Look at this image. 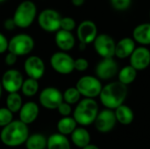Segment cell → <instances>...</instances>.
<instances>
[{"label":"cell","instance_id":"cell-1","mask_svg":"<svg viewBox=\"0 0 150 149\" xmlns=\"http://www.w3.org/2000/svg\"><path fill=\"white\" fill-rule=\"evenodd\" d=\"M29 135L28 125L20 119L12 120L10 124L3 127L0 133V140L6 147L17 148L25 144Z\"/></svg>","mask_w":150,"mask_h":149},{"label":"cell","instance_id":"cell-2","mask_svg":"<svg viewBox=\"0 0 150 149\" xmlns=\"http://www.w3.org/2000/svg\"><path fill=\"white\" fill-rule=\"evenodd\" d=\"M127 96V86L120 81L112 82L103 86L99 94L101 104L108 109L115 110L123 105Z\"/></svg>","mask_w":150,"mask_h":149},{"label":"cell","instance_id":"cell-3","mask_svg":"<svg viewBox=\"0 0 150 149\" xmlns=\"http://www.w3.org/2000/svg\"><path fill=\"white\" fill-rule=\"evenodd\" d=\"M98 112V105L96 100L84 97L77 103L73 112V118L78 125L88 126L94 124Z\"/></svg>","mask_w":150,"mask_h":149},{"label":"cell","instance_id":"cell-4","mask_svg":"<svg viewBox=\"0 0 150 149\" xmlns=\"http://www.w3.org/2000/svg\"><path fill=\"white\" fill-rule=\"evenodd\" d=\"M37 17L36 4L30 0L22 1L16 8L13 14V20L18 28H27Z\"/></svg>","mask_w":150,"mask_h":149},{"label":"cell","instance_id":"cell-5","mask_svg":"<svg viewBox=\"0 0 150 149\" xmlns=\"http://www.w3.org/2000/svg\"><path fill=\"white\" fill-rule=\"evenodd\" d=\"M34 48V40L26 33H18L14 35L9 40L8 51L18 56L29 54Z\"/></svg>","mask_w":150,"mask_h":149},{"label":"cell","instance_id":"cell-6","mask_svg":"<svg viewBox=\"0 0 150 149\" xmlns=\"http://www.w3.org/2000/svg\"><path fill=\"white\" fill-rule=\"evenodd\" d=\"M76 87L83 97L95 98L99 97L103 85L99 78L92 76H83L76 82Z\"/></svg>","mask_w":150,"mask_h":149},{"label":"cell","instance_id":"cell-7","mask_svg":"<svg viewBox=\"0 0 150 149\" xmlns=\"http://www.w3.org/2000/svg\"><path fill=\"white\" fill-rule=\"evenodd\" d=\"M61 14L54 9H45L38 15V24L40 27L47 32H56L61 29Z\"/></svg>","mask_w":150,"mask_h":149},{"label":"cell","instance_id":"cell-8","mask_svg":"<svg viewBox=\"0 0 150 149\" xmlns=\"http://www.w3.org/2000/svg\"><path fill=\"white\" fill-rule=\"evenodd\" d=\"M75 60L65 51L55 52L50 57V65L52 68L58 74L69 75L74 70Z\"/></svg>","mask_w":150,"mask_h":149},{"label":"cell","instance_id":"cell-9","mask_svg":"<svg viewBox=\"0 0 150 149\" xmlns=\"http://www.w3.org/2000/svg\"><path fill=\"white\" fill-rule=\"evenodd\" d=\"M63 101V96L55 87H47L39 95V102L42 107L47 110H55Z\"/></svg>","mask_w":150,"mask_h":149},{"label":"cell","instance_id":"cell-10","mask_svg":"<svg viewBox=\"0 0 150 149\" xmlns=\"http://www.w3.org/2000/svg\"><path fill=\"white\" fill-rule=\"evenodd\" d=\"M93 45L95 51L102 58H112L115 55L116 42L109 34H98L93 41Z\"/></svg>","mask_w":150,"mask_h":149},{"label":"cell","instance_id":"cell-11","mask_svg":"<svg viewBox=\"0 0 150 149\" xmlns=\"http://www.w3.org/2000/svg\"><path fill=\"white\" fill-rule=\"evenodd\" d=\"M24 78L21 72L14 68L6 70L1 78L3 89L8 93L18 92L21 90Z\"/></svg>","mask_w":150,"mask_h":149},{"label":"cell","instance_id":"cell-12","mask_svg":"<svg viewBox=\"0 0 150 149\" xmlns=\"http://www.w3.org/2000/svg\"><path fill=\"white\" fill-rule=\"evenodd\" d=\"M117 119L114 111L108 108L98 112V114L94 121L96 129L101 133H107L111 132L115 127Z\"/></svg>","mask_w":150,"mask_h":149},{"label":"cell","instance_id":"cell-13","mask_svg":"<svg viewBox=\"0 0 150 149\" xmlns=\"http://www.w3.org/2000/svg\"><path fill=\"white\" fill-rule=\"evenodd\" d=\"M119 73L117 61L112 58H103L96 67V76L100 80H110Z\"/></svg>","mask_w":150,"mask_h":149},{"label":"cell","instance_id":"cell-14","mask_svg":"<svg viewBox=\"0 0 150 149\" xmlns=\"http://www.w3.org/2000/svg\"><path fill=\"white\" fill-rule=\"evenodd\" d=\"M45 69L46 67L43 60L37 55L27 57L24 62V70L28 77L40 80L44 75Z\"/></svg>","mask_w":150,"mask_h":149},{"label":"cell","instance_id":"cell-15","mask_svg":"<svg viewBox=\"0 0 150 149\" xmlns=\"http://www.w3.org/2000/svg\"><path fill=\"white\" fill-rule=\"evenodd\" d=\"M76 36L80 42L86 45L92 43L98 36V28L91 20L82 21L76 28Z\"/></svg>","mask_w":150,"mask_h":149},{"label":"cell","instance_id":"cell-16","mask_svg":"<svg viewBox=\"0 0 150 149\" xmlns=\"http://www.w3.org/2000/svg\"><path fill=\"white\" fill-rule=\"evenodd\" d=\"M129 59L130 65L137 71L144 70L150 65V51L145 46L135 47Z\"/></svg>","mask_w":150,"mask_h":149},{"label":"cell","instance_id":"cell-17","mask_svg":"<svg viewBox=\"0 0 150 149\" xmlns=\"http://www.w3.org/2000/svg\"><path fill=\"white\" fill-rule=\"evenodd\" d=\"M39 113H40L39 105L33 101H29L23 104L21 109L18 112L19 119L26 125H30L33 123L37 119Z\"/></svg>","mask_w":150,"mask_h":149},{"label":"cell","instance_id":"cell-18","mask_svg":"<svg viewBox=\"0 0 150 149\" xmlns=\"http://www.w3.org/2000/svg\"><path fill=\"white\" fill-rule=\"evenodd\" d=\"M54 41L57 47L61 49V51L65 52L70 51L76 44V39L72 32L62 29H60L56 32Z\"/></svg>","mask_w":150,"mask_h":149},{"label":"cell","instance_id":"cell-19","mask_svg":"<svg viewBox=\"0 0 150 149\" xmlns=\"http://www.w3.org/2000/svg\"><path fill=\"white\" fill-rule=\"evenodd\" d=\"M135 41L133 38L125 37L120 40L115 46V56L119 59H127L130 57L135 49Z\"/></svg>","mask_w":150,"mask_h":149},{"label":"cell","instance_id":"cell-20","mask_svg":"<svg viewBox=\"0 0 150 149\" xmlns=\"http://www.w3.org/2000/svg\"><path fill=\"white\" fill-rule=\"evenodd\" d=\"M133 39L142 46L150 45V23H142L136 25L133 31Z\"/></svg>","mask_w":150,"mask_h":149},{"label":"cell","instance_id":"cell-21","mask_svg":"<svg viewBox=\"0 0 150 149\" xmlns=\"http://www.w3.org/2000/svg\"><path fill=\"white\" fill-rule=\"evenodd\" d=\"M71 135L72 143L79 148H83L91 142V134L84 127H76Z\"/></svg>","mask_w":150,"mask_h":149},{"label":"cell","instance_id":"cell-22","mask_svg":"<svg viewBox=\"0 0 150 149\" xmlns=\"http://www.w3.org/2000/svg\"><path fill=\"white\" fill-rule=\"evenodd\" d=\"M47 149H71L70 142L66 135L60 133H53L47 138Z\"/></svg>","mask_w":150,"mask_h":149},{"label":"cell","instance_id":"cell-23","mask_svg":"<svg viewBox=\"0 0 150 149\" xmlns=\"http://www.w3.org/2000/svg\"><path fill=\"white\" fill-rule=\"evenodd\" d=\"M114 112L117 119V122L123 126L130 125L134 119V114L133 110L124 104L117 107L114 110Z\"/></svg>","mask_w":150,"mask_h":149},{"label":"cell","instance_id":"cell-24","mask_svg":"<svg viewBox=\"0 0 150 149\" xmlns=\"http://www.w3.org/2000/svg\"><path fill=\"white\" fill-rule=\"evenodd\" d=\"M47 138L41 133H33L28 136L25 146L26 149L47 148Z\"/></svg>","mask_w":150,"mask_h":149},{"label":"cell","instance_id":"cell-25","mask_svg":"<svg viewBox=\"0 0 150 149\" xmlns=\"http://www.w3.org/2000/svg\"><path fill=\"white\" fill-rule=\"evenodd\" d=\"M77 123L73 117H62L57 123L58 133L63 135H69L77 127Z\"/></svg>","mask_w":150,"mask_h":149},{"label":"cell","instance_id":"cell-26","mask_svg":"<svg viewBox=\"0 0 150 149\" xmlns=\"http://www.w3.org/2000/svg\"><path fill=\"white\" fill-rule=\"evenodd\" d=\"M137 77V70L131 65L125 66L118 73V81L125 85H129L135 81Z\"/></svg>","mask_w":150,"mask_h":149},{"label":"cell","instance_id":"cell-27","mask_svg":"<svg viewBox=\"0 0 150 149\" xmlns=\"http://www.w3.org/2000/svg\"><path fill=\"white\" fill-rule=\"evenodd\" d=\"M21 92L24 96L31 97L37 94L39 91V82L36 79L28 77L25 79L21 87Z\"/></svg>","mask_w":150,"mask_h":149},{"label":"cell","instance_id":"cell-28","mask_svg":"<svg viewBox=\"0 0 150 149\" xmlns=\"http://www.w3.org/2000/svg\"><path fill=\"white\" fill-rule=\"evenodd\" d=\"M23 105V101L18 92L8 93L6 97V107L13 113L18 112Z\"/></svg>","mask_w":150,"mask_h":149},{"label":"cell","instance_id":"cell-29","mask_svg":"<svg viewBox=\"0 0 150 149\" xmlns=\"http://www.w3.org/2000/svg\"><path fill=\"white\" fill-rule=\"evenodd\" d=\"M62 96H63V101L72 105L77 104L81 100L82 95L80 94L76 87H70L65 90V91L62 93Z\"/></svg>","mask_w":150,"mask_h":149},{"label":"cell","instance_id":"cell-30","mask_svg":"<svg viewBox=\"0 0 150 149\" xmlns=\"http://www.w3.org/2000/svg\"><path fill=\"white\" fill-rule=\"evenodd\" d=\"M13 120V112L7 107L0 108V127H4Z\"/></svg>","mask_w":150,"mask_h":149},{"label":"cell","instance_id":"cell-31","mask_svg":"<svg viewBox=\"0 0 150 149\" xmlns=\"http://www.w3.org/2000/svg\"><path fill=\"white\" fill-rule=\"evenodd\" d=\"M112 8L116 11H123L130 8L132 0H110Z\"/></svg>","mask_w":150,"mask_h":149},{"label":"cell","instance_id":"cell-32","mask_svg":"<svg viewBox=\"0 0 150 149\" xmlns=\"http://www.w3.org/2000/svg\"><path fill=\"white\" fill-rule=\"evenodd\" d=\"M76 21L71 17H63L61 20V29L72 32L76 28Z\"/></svg>","mask_w":150,"mask_h":149},{"label":"cell","instance_id":"cell-33","mask_svg":"<svg viewBox=\"0 0 150 149\" xmlns=\"http://www.w3.org/2000/svg\"><path fill=\"white\" fill-rule=\"evenodd\" d=\"M74 68L75 70L83 72L89 68V61L84 58H77L74 61Z\"/></svg>","mask_w":150,"mask_h":149},{"label":"cell","instance_id":"cell-34","mask_svg":"<svg viewBox=\"0 0 150 149\" xmlns=\"http://www.w3.org/2000/svg\"><path fill=\"white\" fill-rule=\"evenodd\" d=\"M58 111V112L62 116V117H67L69 116L72 112V108H71V105L62 101L60 105L58 106V108L56 109Z\"/></svg>","mask_w":150,"mask_h":149},{"label":"cell","instance_id":"cell-35","mask_svg":"<svg viewBox=\"0 0 150 149\" xmlns=\"http://www.w3.org/2000/svg\"><path fill=\"white\" fill-rule=\"evenodd\" d=\"M18 56L16 55L15 54H13V53L8 51V53L6 54L5 57H4V62H5V64H6L7 66L11 67V66H13V65L16 64V62H17V61H18Z\"/></svg>","mask_w":150,"mask_h":149},{"label":"cell","instance_id":"cell-36","mask_svg":"<svg viewBox=\"0 0 150 149\" xmlns=\"http://www.w3.org/2000/svg\"><path fill=\"white\" fill-rule=\"evenodd\" d=\"M8 46L9 40L2 32H0V54H4L8 51Z\"/></svg>","mask_w":150,"mask_h":149},{"label":"cell","instance_id":"cell-37","mask_svg":"<svg viewBox=\"0 0 150 149\" xmlns=\"http://www.w3.org/2000/svg\"><path fill=\"white\" fill-rule=\"evenodd\" d=\"M4 28H5L6 30H8V31H11V30H13L15 27H17L12 18H7V19L4 22Z\"/></svg>","mask_w":150,"mask_h":149},{"label":"cell","instance_id":"cell-38","mask_svg":"<svg viewBox=\"0 0 150 149\" xmlns=\"http://www.w3.org/2000/svg\"><path fill=\"white\" fill-rule=\"evenodd\" d=\"M71 3H72L73 5H75L76 7H79V6H82L84 4V0H71Z\"/></svg>","mask_w":150,"mask_h":149},{"label":"cell","instance_id":"cell-39","mask_svg":"<svg viewBox=\"0 0 150 149\" xmlns=\"http://www.w3.org/2000/svg\"><path fill=\"white\" fill-rule=\"evenodd\" d=\"M82 149H99V148H98V146L94 145V144H89L88 146L84 147Z\"/></svg>","mask_w":150,"mask_h":149},{"label":"cell","instance_id":"cell-40","mask_svg":"<svg viewBox=\"0 0 150 149\" xmlns=\"http://www.w3.org/2000/svg\"><path fill=\"white\" fill-rule=\"evenodd\" d=\"M85 47H86V44L82 43V42L79 43V49H80L81 51H83V50L85 49Z\"/></svg>","mask_w":150,"mask_h":149},{"label":"cell","instance_id":"cell-41","mask_svg":"<svg viewBox=\"0 0 150 149\" xmlns=\"http://www.w3.org/2000/svg\"><path fill=\"white\" fill-rule=\"evenodd\" d=\"M2 92H3V86H2V83H1V81H0V98H1V96H2Z\"/></svg>","mask_w":150,"mask_h":149},{"label":"cell","instance_id":"cell-42","mask_svg":"<svg viewBox=\"0 0 150 149\" xmlns=\"http://www.w3.org/2000/svg\"><path fill=\"white\" fill-rule=\"evenodd\" d=\"M4 1H5V0H0V4H1V3H4Z\"/></svg>","mask_w":150,"mask_h":149},{"label":"cell","instance_id":"cell-43","mask_svg":"<svg viewBox=\"0 0 150 149\" xmlns=\"http://www.w3.org/2000/svg\"><path fill=\"white\" fill-rule=\"evenodd\" d=\"M149 18H150V11H149Z\"/></svg>","mask_w":150,"mask_h":149}]
</instances>
